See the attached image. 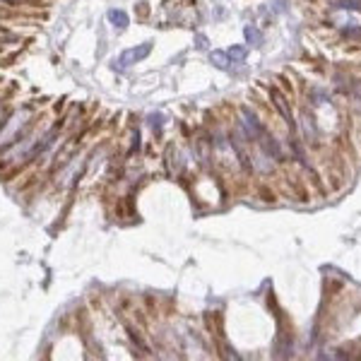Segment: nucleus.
I'll list each match as a JSON object with an SVG mask.
<instances>
[{"label":"nucleus","instance_id":"f257e3e1","mask_svg":"<svg viewBox=\"0 0 361 361\" xmlns=\"http://www.w3.org/2000/svg\"><path fill=\"white\" fill-rule=\"evenodd\" d=\"M149 51H152V44H140V46H135V48H128L126 53L118 58V70H126L128 65H133V63H140V61H145L149 55Z\"/></svg>","mask_w":361,"mask_h":361},{"label":"nucleus","instance_id":"f03ea898","mask_svg":"<svg viewBox=\"0 0 361 361\" xmlns=\"http://www.w3.org/2000/svg\"><path fill=\"white\" fill-rule=\"evenodd\" d=\"M244 128H246V135L251 137V140H258L265 135V128L258 123V118L253 116L248 109H244Z\"/></svg>","mask_w":361,"mask_h":361},{"label":"nucleus","instance_id":"7ed1b4c3","mask_svg":"<svg viewBox=\"0 0 361 361\" xmlns=\"http://www.w3.org/2000/svg\"><path fill=\"white\" fill-rule=\"evenodd\" d=\"M270 96H272V102H275V106L279 109V113L284 116V121L289 123V128H294V121H291V111H289V104H287V99H284L277 89H270Z\"/></svg>","mask_w":361,"mask_h":361},{"label":"nucleus","instance_id":"20e7f679","mask_svg":"<svg viewBox=\"0 0 361 361\" xmlns=\"http://www.w3.org/2000/svg\"><path fill=\"white\" fill-rule=\"evenodd\" d=\"M109 19H111L113 24H116L118 29H126L128 22H130V19H128V15L123 12V10H111V12H109Z\"/></svg>","mask_w":361,"mask_h":361},{"label":"nucleus","instance_id":"39448f33","mask_svg":"<svg viewBox=\"0 0 361 361\" xmlns=\"http://www.w3.org/2000/svg\"><path fill=\"white\" fill-rule=\"evenodd\" d=\"M246 39L251 41L253 46H260V44H263V34H260L255 27H246Z\"/></svg>","mask_w":361,"mask_h":361},{"label":"nucleus","instance_id":"423d86ee","mask_svg":"<svg viewBox=\"0 0 361 361\" xmlns=\"http://www.w3.org/2000/svg\"><path fill=\"white\" fill-rule=\"evenodd\" d=\"M210 58H212V63L217 65V68H222V70L229 65V55L222 53V51H212V55H210Z\"/></svg>","mask_w":361,"mask_h":361},{"label":"nucleus","instance_id":"0eeeda50","mask_svg":"<svg viewBox=\"0 0 361 361\" xmlns=\"http://www.w3.org/2000/svg\"><path fill=\"white\" fill-rule=\"evenodd\" d=\"M227 55H229V61H236V63H241V61L246 58V48H244V46H231Z\"/></svg>","mask_w":361,"mask_h":361},{"label":"nucleus","instance_id":"6e6552de","mask_svg":"<svg viewBox=\"0 0 361 361\" xmlns=\"http://www.w3.org/2000/svg\"><path fill=\"white\" fill-rule=\"evenodd\" d=\"M337 8L356 10V8H359V0H337Z\"/></svg>","mask_w":361,"mask_h":361},{"label":"nucleus","instance_id":"1a4fd4ad","mask_svg":"<svg viewBox=\"0 0 361 361\" xmlns=\"http://www.w3.org/2000/svg\"><path fill=\"white\" fill-rule=\"evenodd\" d=\"M147 12H149V8L145 5V3H140V8H137V15H140V17H147Z\"/></svg>","mask_w":361,"mask_h":361},{"label":"nucleus","instance_id":"9d476101","mask_svg":"<svg viewBox=\"0 0 361 361\" xmlns=\"http://www.w3.org/2000/svg\"><path fill=\"white\" fill-rule=\"evenodd\" d=\"M0 3H5V5H17V3H24V0H0Z\"/></svg>","mask_w":361,"mask_h":361},{"label":"nucleus","instance_id":"9b49d317","mask_svg":"<svg viewBox=\"0 0 361 361\" xmlns=\"http://www.w3.org/2000/svg\"><path fill=\"white\" fill-rule=\"evenodd\" d=\"M197 46H200V48L207 46V44H205V36H197Z\"/></svg>","mask_w":361,"mask_h":361},{"label":"nucleus","instance_id":"f8f14e48","mask_svg":"<svg viewBox=\"0 0 361 361\" xmlns=\"http://www.w3.org/2000/svg\"><path fill=\"white\" fill-rule=\"evenodd\" d=\"M0 169H3V162H0Z\"/></svg>","mask_w":361,"mask_h":361}]
</instances>
